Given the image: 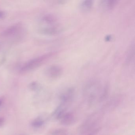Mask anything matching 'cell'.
Segmentation results:
<instances>
[{"instance_id": "cell-2", "label": "cell", "mask_w": 135, "mask_h": 135, "mask_svg": "<svg viewBox=\"0 0 135 135\" xmlns=\"http://www.w3.org/2000/svg\"><path fill=\"white\" fill-rule=\"evenodd\" d=\"M57 54V52H51L29 61L22 67L20 69V72H27L35 69L44 64Z\"/></svg>"}, {"instance_id": "cell-3", "label": "cell", "mask_w": 135, "mask_h": 135, "mask_svg": "<svg viewBox=\"0 0 135 135\" xmlns=\"http://www.w3.org/2000/svg\"><path fill=\"white\" fill-rule=\"evenodd\" d=\"M101 89V85L96 80H91L85 86L84 91L88 95L89 102L90 103L93 102L95 99L96 95Z\"/></svg>"}, {"instance_id": "cell-6", "label": "cell", "mask_w": 135, "mask_h": 135, "mask_svg": "<svg viewBox=\"0 0 135 135\" xmlns=\"http://www.w3.org/2000/svg\"><path fill=\"white\" fill-rule=\"evenodd\" d=\"M74 114L71 112H65L61 116L59 120L61 123L64 125H70L75 121Z\"/></svg>"}, {"instance_id": "cell-12", "label": "cell", "mask_w": 135, "mask_h": 135, "mask_svg": "<svg viewBox=\"0 0 135 135\" xmlns=\"http://www.w3.org/2000/svg\"><path fill=\"white\" fill-rule=\"evenodd\" d=\"M1 104V101L0 100V105Z\"/></svg>"}, {"instance_id": "cell-7", "label": "cell", "mask_w": 135, "mask_h": 135, "mask_svg": "<svg viewBox=\"0 0 135 135\" xmlns=\"http://www.w3.org/2000/svg\"><path fill=\"white\" fill-rule=\"evenodd\" d=\"M115 1H103L101 3V7L105 10H110L113 9L117 4Z\"/></svg>"}, {"instance_id": "cell-1", "label": "cell", "mask_w": 135, "mask_h": 135, "mask_svg": "<svg viewBox=\"0 0 135 135\" xmlns=\"http://www.w3.org/2000/svg\"><path fill=\"white\" fill-rule=\"evenodd\" d=\"M94 113L85 121L80 128V132L83 135H94L99 131L100 127L98 124L99 117Z\"/></svg>"}, {"instance_id": "cell-9", "label": "cell", "mask_w": 135, "mask_h": 135, "mask_svg": "<svg viewBox=\"0 0 135 135\" xmlns=\"http://www.w3.org/2000/svg\"><path fill=\"white\" fill-rule=\"evenodd\" d=\"M44 123V120L41 118L38 117L35 119L33 121L32 125L36 128H39L43 125Z\"/></svg>"}, {"instance_id": "cell-11", "label": "cell", "mask_w": 135, "mask_h": 135, "mask_svg": "<svg viewBox=\"0 0 135 135\" xmlns=\"http://www.w3.org/2000/svg\"><path fill=\"white\" fill-rule=\"evenodd\" d=\"M4 15L3 12H1V11H0V18H3V17Z\"/></svg>"}, {"instance_id": "cell-8", "label": "cell", "mask_w": 135, "mask_h": 135, "mask_svg": "<svg viewBox=\"0 0 135 135\" xmlns=\"http://www.w3.org/2000/svg\"><path fill=\"white\" fill-rule=\"evenodd\" d=\"M93 1H84L80 3V8L83 12H88L91 9L93 6Z\"/></svg>"}, {"instance_id": "cell-4", "label": "cell", "mask_w": 135, "mask_h": 135, "mask_svg": "<svg viewBox=\"0 0 135 135\" xmlns=\"http://www.w3.org/2000/svg\"><path fill=\"white\" fill-rule=\"evenodd\" d=\"M74 93L75 90L72 87L67 88L61 94L60 96L61 101L60 105L65 106V107H67L68 105L71 102L74 96Z\"/></svg>"}, {"instance_id": "cell-5", "label": "cell", "mask_w": 135, "mask_h": 135, "mask_svg": "<svg viewBox=\"0 0 135 135\" xmlns=\"http://www.w3.org/2000/svg\"><path fill=\"white\" fill-rule=\"evenodd\" d=\"M64 70L61 66L58 65H53L49 66L46 72V75L51 79L59 78L63 74Z\"/></svg>"}, {"instance_id": "cell-10", "label": "cell", "mask_w": 135, "mask_h": 135, "mask_svg": "<svg viewBox=\"0 0 135 135\" xmlns=\"http://www.w3.org/2000/svg\"><path fill=\"white\" fill-rule=\"evenodd\" d=\"M4 122V120L3 118H0V126L3 124Z\"/></svg>"}]
</instances>
